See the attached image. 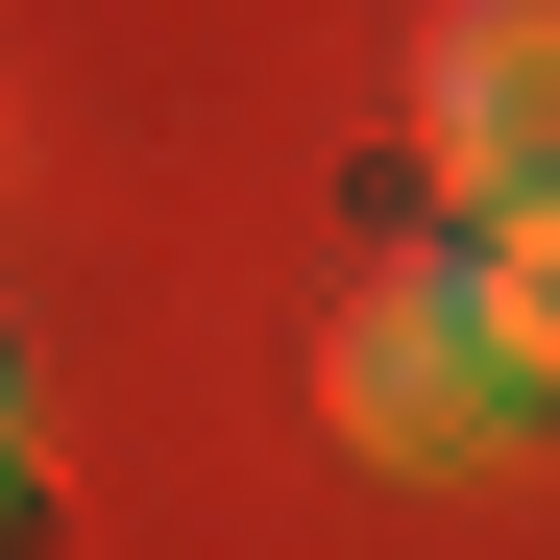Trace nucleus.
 Instances as JSON below:
<instances>
[{
	"label": "nucleus",
	"mask_w": 560,
	"mask_h": 560,
	"mask_svg": "<svg viewBox=\"0 0 560 560\" xmlns=\"http://www.w3.org/2000/svg\"><path fill=\"white\" fill-rule=\"evenodd\" d=\"M439 293H463V341H488V390L536 415L560 390V196H488V244H463Z\"/></svg>",
	"instance_id": "obj_3"
},
{
	"label": "nucleus",
	"mask_w": 560,
	"mask_h": 560,
	"mask_svg": "<svg viewBox=\"0 0 560 560\" xmlns=\"http://www.w3.org/2000/svg\"><path fill=\"white\" fill-rule=\"evenodd\" d=\"M0 439H25V365H0Z\"/></svg>",
	"instance_id": "obj_4"
},
{
	"label": "nucleus",
	"mask_w": 560,
	"mask_h": 560,
	"mask_svg": "<svg viewBox=\"0 0 560 560\" xmlns=\"http://www.w3.org/2000/svg\"><path fill=\"white\" fill-rule=\"evenodd\" d=\"M415 147H439L463 220H488V196H560V0H439V49H415Z\"/></svg>",
	"instance_id": "obj_1"
},
{
	"label": "nucleus",
	"mask_w": 560,
	"mask_h": 560,
	"mask_svg": "<svg viewBox=\"0 0 560 560\" xmlns=\"http://www.w3.org/2000/svg\"><path fill=\"white\" fill-rule=\"evenodd\" d=\"M317 415L365 439V463H488V341H463V293L439 268H390V293H341V341H317Z\"/></svg>",
	"instance_id": "obj_2"
}]
</instances>
